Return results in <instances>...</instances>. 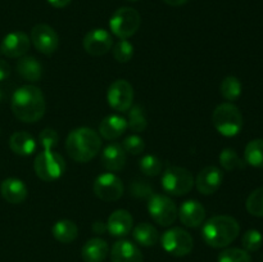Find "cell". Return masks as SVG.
<instances>
[{"label":"cell","instance_id":"cell-1","mask_svg":"<svg viewBox=\"0 0 263 262\" xmlns=\"http://www.w3.org/2000/svg\"><path fill=\"white\" fill-rule=\"evenodd\" d=\"M10 107L20 121L25 123H35L45 115V97L39 87L25 85L13 92Z\"/></svg>","mask_w":263,"mask_h":262},{"label":"cell","instance_id":"cell-2","mask_svg":"<svg viewBox=\"0 0 263 262\" xmlns=\"http://www.w3.org/2000/svg\"><path fill=\"white\" fill-rule=\"evenodd\" d=\"M102 148L100 135L90 127H77L66 139L68 156L79 163H86L98 156Z\"/></svg>","mask_w":263,"mask_h":262},{"label":"cell","instance_id":"cell-3","mask_svg":"<svg viewBox=\"0 0 263 262\" xmlns=\"http://www.w3.org/2000/svg\"><path fill=\"white\" fill-rule=\"evenodd\" d=\"M240 225L231 216L220 215L211 217L202 228V238L212 248H225L238 238Z\"/></svg>","mask_w":263,"mask_h":262},{"label":"cell","instance_id":"cell-4","mask_svg":"<svg viewBox=\"0 0 263 262\" xmlns=\"http://www.w3.org/2000/svg\"><path fill=\"white\" fill-rule=\"evenodd\" d=\"M212 123L221 135L233 138L238 135L243 128V115L233 103H222L213 110Z\"/></svg>","mask_w":263,"mask_h":262},{"label":"cell","instance_id":"cell-5","mask_svg":"<svg viewBox=\"0 0 263 262\" xmlns=\"http://www.w3.org/2000/svg\"><path fill=\"white\" fill-rule=\"evenodd\" d=\"M33 170L43 181H55L66 171V161L54 151H43L35 157Z\"/></svg>","mask_w":263,"mask_h":262},{"label":"cell","instance_id":"cell-6","mask_svg":"<svg viewBox=\"0 0 263 262\" xmlns=\"http://www.w3.org/2000/svg\"><path fill=\"white\" fill-rule=\"evenodd\" d=\"M161 182L164 192L176 197L187 194L195 184L192 172L179 166H172L164 170Z\"/></svg>","mask_w":263,"mask_h":262},{"label":"cell","instance_id":"cell-7","mask_svg":"<svg viewBox=\"0 0 263 262\" xmlns=\"http://www.w3.org/2000/svg\"><path fill=\"white\" fill-rule=\"evenodd\" d=\"M141 25V18L138 10L130 7L118 8L109 20V28L117 38L128 39L135 35Z\"/></svg>","mask_w":263,"mask_h":262},{"label":"cell","instance_id":"cell-8","mask_svg":"<svg viewBox=\"0 0 263 262\" xmlns=\"http://www.w3.org/2000/svg\"><path fill=\"white\" fill-rule=\"evenodd\" d=\"M148 212L154 222L171 226L177 218V207L174 200L163 194H152L148 198Z\"/></svg>","mask_w":263,"mask_h":262},{"label":"cell","instance_id":"cell-9","mask_svg":"<svg viewBox=\"0 0 263 262\" xmlns=\"http://www.w3.org/2000/svg\"><path fill=\"white\" fill-rule=\"evenodd\" d=\"M162 247L167 253L175 257H184L193 251L194 240L186 230L181 228H172L162 235Z\"/></svg>","mask_w":263,"mask_h":262},{"label":"cell","instance_id":"cell-10","mask_svg":"<svg viewBox=\"0 0 263 262\" xmlns=\"http://www.w3.org/2000/svg\"><path fill=\"white\" fill-rule=\"evenodd\" d=\"M92 190L100 200L115 202L122 197L125 186H123L122 180L117 175L112 174V172H105L95 179Z\"/></svg>","mask_w":263,"mask_h":262},{"label":"cell","instance_id":"cell-11","mask_svg":"<svg viewBox=\"0 0 263 262\" xmlns=\"http://www.w3.org/2000/svg\"><path fill=\"white\" fill-rule=\"evenodd\" d=\"M107 100L110 108L117 112H126L133 107L134 89L126 80H116L107 91Z\"/></svg>","mask_w":263,"mask_h":262},{"label":"cell","instance_id":"cell-12","mask_svg":"<svg viewBox=\"0 0 263 262\" xmlns=\"http://www.w3.org/2000/svg\"><path fill=\"white\" fill-rule=\"evenodd\" d=\"M31 41L33 46L44 55H51L59 46V36L51 26L39 23L31 31Z\"/></svg>","mask_w":263,"mask_h":262},{"label":"cell","instance_id":"cell-13","mask_svg":"<svg viewBox=\"0 0 263 262\" xmlns=\"http://www.w3.org/2000/svg\"><path fill=\"white\" fill-rule=\"evenodd\" d=\"M85 51L92 57H100L107 54L113 46V39L110 32L104 28H94L85 35L82 41Z\"/></svg>","mask_w":263,"mask_h":262},{"label":"cell","instance_id":"cell-14","mask_svg":"<svg viewBox=\"0 0 263 262\" xmlns=\"http://www.w3.org/2000/svg\"><path fill=\"white\" fill-rule=\"evenodd\" d=\"M31 39L22 31L10 32L3 39L0 44V53L8 58H21L28 51Z\"/></svg>","mask_w":263,"mask_h":262},{"label":"cell","instance_id":"cell-15","mask_svg":"<svg viewBox=\"0 0 263 262\" xmlns=\"http://www.w3.org/2000/svg\"><path fill=\"white\" fill-rule=\"evenodd\" d=\"M222 181V171L216 166H207L198 174L195 185H197L199 193L204 195H211L220 189Z\"/></svg>","mask_w":263,"mask_h":262},{"label":"cell","instance_id":"cell-16","mask_svg":"<svg viewBox=\"0 0 263 262\" xmlns=\"http://www.w3.org/2000/svg\"><path fill=\"white\" fill-rule=\"evenodd\" d=\"M180 221L187 228H198L205 218V210L202 203L197 199L185 200L177 210Z\"/></svg>","mask_w":263,"mask_h":262},{"label":"cell","instance_id":"cell-17","mask_svg":"<svg viewBox=\"0 0 263 262\" xmlns=\"http://www.w3.org/2000/svg\"><path fill=\"white\" fill-rule=\"evenodd\" d=\"M126 161H127V156H126L125 149L121 144L117 143H110L109 145L105 146L100 157L102 166L109 172L121 171L125 167Z\"/></svg>","mask_w":263,"mask_h":262},{"label":"cell","instance_id":"cell-18","mask_svg":"<svg viewBox=\"0 0 263 262\" xmlns=\"http://www.w3.org/2000/svg\"><path fill=\"white\" fill-rule=\"evenodd\" d=\"M0 194L12 204H20L25 202L28 195V189L25 182L15 177H8L0 184Z\"/></svg>","mask_w":263,"mask_h":262},{"label":"cell","instance_id":"cell-19","mask_svg":"<svg viewBox=\"0 0 263 262\" xmlns=\"http://www.w3.org/2000/svg\"><path fill=\"white\" fill-rule=\"evenodd\" d=\"M112 262H143V254L136 244L130 240H118L110 249Z\"/></svg>","mask_w":263,"mask_h":262},{"label":"cell","instance_id":"cell-20","mask_svg":"<svg viewBox=\"0 0 263 262\" xmlns=\"http://www.w3.org/2000/svg\"><path fill=\"white\" fill-rule=\"evenodd\" d=\"M134 225V218L131 213L126 210H117L108 217L107 231L112 236H126L131 231Z\"/></svg>","mask_w":263,"mask_h":262},{"label":"cell","instance_id":"cell-21","mask_svg":"<svg viewBox=\"0 0 263 262\" xmlns=\"http://www.w3.org/2000/svg\"><path fill=\"white\" fill-rule=\"evenodd\" d=\"M127 127V120L125 117L118 115H109L103 118V121L100 122L99 135L107 140H115L123 135Z\"/></svg>","mask_w":263,"mask_h":262},{"label":"cell","instance_id":"cell-22","mask_svg":"<svg viewBox=\"0 0 263 262\" xmlns=\"http://www.w3.org/2000/svg\"><path fill=\"white\" fill-rule=\"evenodd\" d=\"M109 253V246L102 238L89 239L82 246L81 257L85 262H103Z\"/></svg>","mask_w":263,"mask_h":262},{"label":"cell","instance_id":"cell-23","mask_svg":"<svg viewBox=\"0 0 263 262\" xmlns=\"http://www.w3.org/2000/svg\"><path fill=\"white\" fill-rule=\"evenodd\" d=\"M15 69L23 80L30 82H37L43 76V66L35 57H21L15 64Z\"/></svg>","mask_w":263,"mask_h":262},{"label":"cell","instance_id":"cell-24","mask_svg":"<svg viewBox=\"0 0 263 262\" xmlns=\"http://www.w3.org/2000/svg\"><path fill=\"white\" fill-rule=\"evenodd\" d=\"M35 138L26 131H17L9 139V148L18 156H31L36 151Z\"/></svg>","mask_w":263,"mask_h":262},{"label":"cell","instance_id":"cell-25","mask_svg":"<svg viewBox=\"0 0 263 262\" xmlns=\"http://www.w3.org/2000/svg\"><path fill=\"white\" fill-rule=\"evenodd\" d=\"M53 236L59 243H72L79 235V228L76 223L71 220H59L57 221L51 229Z\"/></svg>","mask_w":263,"mask_h":262},{"label":"cell","instance_id":"cell-26","mask_svg":"<svg viewBox=\"0 0 263 262\" xmlns=\"http://www.w3.org/2000/svg\"><path fill=\"white\" fill-rule=\"evenodd\" d=\"M133 236L138 244L143 247H152L157 244L159 233L153 225L148 222H141L136 225L133 230Z\"/></svg>","mask_w":263,"mask_h":262},{"label":"cell","instance_id":"cell-27","mask_svg":"<svg viewBox=\"0 0 263 262\" xmlns=\"http://www.w3.org/2000/svg\"><path fill=\"white\" fill-rule=\"evenodd\" d=\"M246 162L257 169H263V139H256L247 144L244 152Z\"/></svg>","mask_w":263,"mask_h":262},{"label":"cell","instance_id":"cell-28","mask_svg":"<svg viewBox=\"0 0 263 262\" xmlns=\"http://www.w3.org/2000/svg\"><path fill=\"white\" fill-rule=\"evenodd\" d=\"M241 89H243V86H241V82L238 77L228 76L221 82L220 92L226 100L234 102L241 95Z\"/></svg>","mask_w":263,"mask_h":262},{"label":"cell","instance_id":"cell-29","mask_svg":"<svg viewBox=\"0 0 263 262\" xmlns=\"http://www.w3.org/2000/svg\"><path fill=\"white\" fill-rule=\"evenodd\" d=\"M127 125L134 133H143V131H145L146 126H148V121H146L143 107L134 105V107L128 109Z\"/></svg>","mask_w":263,"mask_h":262},{"label":"cell","instance_id":"cell-30","mask_svg":"<svg viewBox=\"0 0 263 262\" xmlns=\"http://www.w3.org/2000/svg\"><path fill=\"white\" fill-rule=\"evenodd\" d=\"M139 169L145 176H157L162 172L163 163L158 157L153 154H146L139 161Z\"/></svg>","mask_w":263,"mask_h":262},{"label":"cell","instance_id":"cell-31","mask_svg":"<svg viewBox=\"0 0 263 262\" xmlns=\"http://www.w3.org/2000/svg\"><path fill=\"white\" fill-rule=\"evenodd\" d=\"M220 164L226 171H234L238 169H244L246 163L243 159L238 156L234 149L225 148L220 154Z\"/></svg>","mask_w":263,"mask_h":262},{"label":"cell","instance_id":"cell-32","mask_svg":"<svg viewBox=\"0 0 263 262\" xmlns=\"http://www.w3.org/2000/svg\"><path fill=\"white\" fill-rule=\"evenodd\" d=\"M246 207L252 216L263 217V186L249 194V197L247 198Z\"/></svg>","mask_w":263,"mask_h":262},{"label":"cell","instance_id":"cell-33","mask_svg":"<svg viewBox=\"0 0 263 262\" xmlns=\"http://www.w3.org/2000/svg\"><path fill=\"white\" fill-rule=\"evenodd\" d=\"M112 53L116 61L120 63H127L134 57V45L126 39H122L113 46Z\"/></svg>","mask_w":263,"mask_h":262},{"label":"cell","instance_id":"cell-34","mask_svg":"<svg viewBox=\"0 0 263 262\" xmlns=\"http://www.w3.org/2000/svg\"><path fill=\"white\" fill-rule=\"evenodd\" d=\"M218 262H252V257L246 249L228 248L218 254Z\"/></svg>","mask_w":263,"mask_h":262},{"label":"cell","instance_id":"cell-35","mask_svg":"<svg viewBox=\"0 0 263 262\" xmlns=\"http://www.w3.org/2000/svg\"><path fill=\"white\" fill-rule=\"evenodd\" d=\"M263 236L261 231L256 230V229H251V230L246 231V234L241 238V244H243L244 249L247 252H256L262 247Z\"/></svg>","mask_w":263,"mask_h":262},{"label":"cell","instance_id":"cell-36","mask_svg":"<svg viewBox=\"0 0 263 262\" xmlns=\"http://www.w3.org/2000/svg\"><path fill=\"white\" fill-rule=\"evenodd\" d=\"M59 143V135L54 128H44L39 135V144L44 151H53Z\"/></svg>","mask_w":263,"mask_h":262},{"label":"cell","instance_id":"cell-37","mask_svg":"<svg viewBox=\"0 0 263 262\" xmlns=\"http://www.w3.org/2000/svg\"><path fill=\"white\" fill-rule=\"evenodd\" d=\"M121 145L123 146L126 153L131 154H140L143 153L144 149H145V143H144L143 139L138 135L127 136Z\"/></svg>","mask_w":263,"mask_h":262},{"label":"cell","instance_id":"cell-38","mask_svg":"<svg viewBox=\"0 0 263 262\" xmlns=\"http://www.w3.org/2000/svg\"><path fill=\"white\" fill-rule=\"evenodd\" d=\"M130 190L131 194L136 198H149L152 194H154L153 188L149 186L146 181H135L130 186Z\"/></svg>","mask_w":263,"mask_h":262},{"label":"cell","instance_id":"cell-39","mask_svg":"<svg viewBox=\"0 0 263 262\" xmlns=\"http://www.w3.org/2000/svg\"><path fill=\"white\" fill-rule=\"evenodd\" d=\"M10 76V66L7 61L0 59V81H4Z\"/></svg>","mask_w":263,"mask_h":262},{"label":"cell","instance_id":"cell-40","mask_svg":"<svg viewBox=\"0 0 263 262\" xmlns=\"http://www.w3.org/2000/svg\"><path fill=\"white\" fill-rule=\"evenodd\" d=\"M92 231L95 234H104L107 231V223H104L103 221H95L92 223Z\"/></svg>","mask_w":263,"mask_h":262},{"label":"cell","instance_id":"cell-41","mask_svg":"<svg viewBox=\"0 0 263 262\" xmlns=\"http://www.w3.org/2000/svg\"><path fill=\"white\" fill-rule=\"evenodd\" d=\"M46 2L54 8H64L71 3V0H46Z\"/></svg>","mask_w":263,"mask_h":262},{"label":"cell","instance_id":"cell-42","mask_svg":"<svg viewBox=\"0 0 263 262\" xmlns=\"http://www.w3.org/2000/svg\"><path fill=\"white\" fill-rule=\"evenodd\" d=\"M166 4L171 5V7H180V5H184L186 4L189 0H163Z\"/></svg>","mask_w":263,"mask_h":262},{"label":"cell","instance_id":"cell-43","mask_svg":"<svg viewBox=\"0 0 263 262\" xmlns=\"http://www.w3.org/2000/svg\"><path fill=\"white\" fill-rule=\"evenodd\" d=\"M131 2H139V0H131Z\"/></svg>","mask_w":263,"mask_h":262},{"label":"cell","instance_id":"cell-44","mask_svg":"<svg viewBox=\"0 0 263 262\" xmlns=\"http://www.w3.org/2000/svg\"><path fill=\"white\" fill-rule=\"evenodd\" d=\"M0 99H2V92H0Z\"/></svg>","mask_w":263,"mask_h":262}]
</instances>
